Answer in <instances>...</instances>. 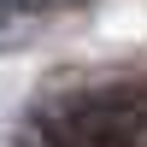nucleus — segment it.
I'll use <instances>...</instances> for the list:
<instances>
[{"label": "nucleus", "mask_w": 147, "mask_h": 147, "mask_svg": "<svg viewBox=\"0 0 147 147\" xmlns=\"http://www.w3.org/2000/svg\"><path fill=\"white\" fill-rule=\"evenodd\" d=\"M24 12H53V6H65V0H18Z\"/></svg>", "instance_id": "f257e3e1"}]
</instances>
